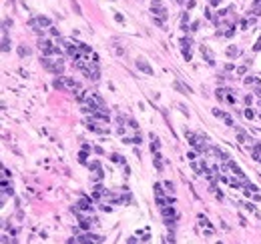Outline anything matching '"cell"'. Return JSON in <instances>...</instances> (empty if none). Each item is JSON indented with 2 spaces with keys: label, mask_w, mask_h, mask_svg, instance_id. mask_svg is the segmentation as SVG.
I'll list each match as a JSON object with an SVG mask.
<instances>
[{
  "label": "cell",
  "mask_w": 261,
  "mask_h": 244,
  "mask_svg": "<svg viewBox=\"0 0 261 244\" xmlns=\"http://www.w3.org/2000/svg\"><path fill=\"white\" fill-rule=\"evenodd\" d=\"M28 24H30L34 30H38V28H42V26H44V28H50V20H48L46 16H36V18H32Z\"/></svg>",
  "instance_id": "obj_1"
},
{
  "label": "cell",
  "mask_w": 261,
  "mask_h": 244,
  "mask_svg": "<svg viewBox=\"0 0 261 244\" xmlns=\"http://www.w3.org/2000/svg\"><path fill=\"white\" fill-rule=\"evenodd\" d=\"M137 68H139L141 72H145L147 76H153V74H155V72H153V68L147 64V60H145V58H137Z\"/></svg>",
  "instance_id": "obj_2"
},
{
  "label": "cell",
  "mask_w": 261,
  "mask_h": 244,
  "mask_svg": "<svg viewBox=\"0 0 261 244\" xmlns=\"http://www.w3.org/2000/svg\"><path fill=\"white\" fill-rule=\"evenodd\" d=\"M90 206H93V200H90V198H80V200H79V204L74 206L73 210H74V212H80V210H88Z\"/></svg>",
  "instance_id": "obj_3"
},
{
  "label": "cell",
  "mask_w": 261,
  "mask_h": 244,
  "mask_svg": "<svg viewBox=\"0 0 261 244\" xmlns=\"http://www.w3.org/2000/svg\"><path fill=\"white\" fill-rule=\"evenodd\" d=\"M52 46H54V44H52V42H50V40H38V48H40V50H42V52H44V54H46V56H48V54H50V50H52Z\"/></svg>",
  "instance_id": "obj_4"
},
{
  "label": "cell",
  "mask_w": 261,
  "mask_h": 244,
  "mask_svg": "<svg viewBox=\"0 0 261 244\" xmlns=\"http://www.w3.org/2000/svg\"><path fill=\"white\" fill-rule=\"evenodd\" d=\"M181 44H183V56H185L187 60H191V40L183 38V40H181Z\"/></svg>",
  "instance_id": "obj_5"
},
{
  "label": "cell",
  "mask_w": 261,
  "mask_h": 244,
  "mask_svg": "<svg viewBox=\"0 0 261 244\" xmlns=\"http://www.w3.org/2000/svg\"><path fill=\"white\" fill-rule=\"evenodd\" d=\"M153 14H157V16H161V18H167V10L161 6L159 0H157V2H153Z\"/></svg>",
  "instance_id": "obj_6"
},
{
  "label": "cell",
  "mask_w": 261,
  "mask_h": 244,
  "mask_svg": "<svg viewBox=\"0 0 261 244\" xmlns=\"http://www.w3.org/2000/svg\"><path fill=\"white\" fill-rule=\"evenodd\" d=\"M213 114L217 116V118H223L227 126H233V118H231V116H227L225 112H221V110H217V108H215V110H213Z\"/></svg>",
  "instance_id": "obj_7"
},
{
  "label": "cell",
  "mask_w": 261,
  "mask_h": 244,
  "mask_svg": "<svg viewBox=\"0 0 261 244\" xmlns=\"http://www.w3.org/2000/svg\"><path fill=\"white\" fill-rule=\"evenodd\" d=\"M201 54L205 56V60H207V64H215V58H213V54H211V50H209L207 46H201Z\"/></svg>",
  "instance_id": "obj_8"
},
{
  "label": "cell",
  "mask_w": 261,
  "mask_h": 244,
  "mask_svg": "<svg viewBox=\"0 0 261 244\" xmlns=\"http://www.w3.org/2000/svg\"><path fill=\"white\" fill-rule=\"evenodd\" d=\"M155 156H153V164L157 166V170L159 172H163V156H161L159 152H153Z\"/></svg>",
  "instance_id": "obj_9"
},
{
  "label": "cell",
  "mask_w": 261,
  "mask_h": 244,
  "mask_svg": "<svg viewBox=\"0 0 261 244\" xmlns=\"http://www.w3.org/2000/svg\"><path fill=\"white\" fill-rule=\"evenodd\" d=\"M62 80H64V86H67V88H70V90H79V84H76L73 78H68V76H62Z\"/></svg>",
  "instance_id": "obj_10"
},
{
  "label": "cell",
  "mask_w": 261,
  "mask_h": 244,
  "mask_svg": "<svg viewBox=\"0 0 261 244\" xmlns=\"http://www.w3.org/2000/svg\"><path fill=\"white\" fill-rule=\"evenodd\" d=\"M173 86H175V90H179L181 94H189V92H191V88H189V86H183V84L179 82V80H177V82H175Z\"/></svg>",
  "instance_id": "obj_11"
},
{
  "label": "cell",
  "mask_w": 261,
  "mask_h": 244,
  "mask_svg": "<svg viewBox=\"0 0 261 244\" xmlns=\"http://www.w3.org/2000/svg\"><path fill=\"white\" fill-rule=\"evenodd\" d=\"M161 212H163V216L167 218V220H171V218L175 216V212H173V208H169V204L165 206V208H161Z\"/></svg>",
  "instance_id": "obj_12"
},
{
  "label": "cell",
  "mask_w": 261,
  "mask_h": 244,
  "mask_svg": "<svg viewBox=\"0 0 261 244\" xmlns=\"http://www.w3.org/2000/svg\"><path fill=\"white\" fill-rule=\"evenodd\" d=\"M151 140H153V142H151V150H153V152H159L161 144H159V140H157V136H155V134H151Z\"/></svg>",
  "instance_id": "obj_13"
},
{
  "label": "cell",
  "mask_w": 261,
  "mask_h": 244,
  "mask_svg": "<svg viewBox=\"0 0 261 244\" xmlns=\"http://www.w3.org/2000/svg\"><path fill=\"white\" fill-rule=\"evenodd\" d=\"M8 44H10V40H8L6 32H2V50H4V52H8V50H10V46H8Z\"/></svg>",
  "instance_id": "obj_14"
},
{
  "label": "cell",
  "mask_w": 261,
  "mask_h": 244,
  "mask_svg": "<svg viewBox=\"0 0 261 244\" xmlns=\"http://www.w3.org/2000/svg\"><path fill=\"white\" fill-rule=\"evenodd\" d=\"M199 224L203 226V228H213V226L209 224V220H207V216H203V214H199Z\"/></svg>",
  "instance_id": "obj_15"
},
{
  "label": "cell",
  "mask_w": 261,
  "mask_h": 244,
  "mask_svg": "<svg viewBox=\"0 0 261 244\" xmlns=\"http://www.w3.org/2000/svg\"><path fill=\"white\" fill-rule=\"evenodd\" d=\"M167 204H169V200L165 196H157V206H159V208H165Z\"/></svg>",
  "instance_id": "obj_16"
},
{
  "label": "cell",
  "mask_w": 261,
  "mask_h": 244,
  "mask_svg": "<svg viewBox=\"0 0 261 244\" xmlns=\"http://www.w3.org/2000/svg\"><path fill=\"white\" fill-rule=\"evenodd\" d=\"M18 54L24 58V56H28V54H30V48H28V46H18Z\"/></svg>",
  "instance_id": "obj_17"
},
{
  "label": "cell",
  "mask_w": 261,
  "mask_h": 244,
  "mask_svg": "<svg viewBox=\"0 0 261 244\" xmlns=\"http://www.w3.org/2000/svg\"><path fill=\"white\" fill-rule=\"evenodd\" d=\"M237 54H239V50H237L235 46H229L227 48V56H231V58H233V56H237Z\"/></svg>",
  "instance_id": "obj_18"
},
{
  "label": "cell",
  "mask_w": 261,
  "mask_h": 244,
  "mask_svg": "<svg viewBox=\"0 0 261 244\" xmlns=\"http://www.w3.org/2000/svg\"><path fill=\"white\" fill-rule=\"evenodd\" d=\"M237 134H239V136H237V138H239V142H247V134H245V132H241V130H237Z\"/></svg>",
  "instance_id": "obj_19"
},
{
  "label": "cell",
  "mask_w": 261,
  "mask_h": 244,
  "mask_svg": "<svg viewBox=\"0 0 261 244\" xmlns=\"http://www.w3.org/2000/svg\"><path fill=\"white\" fill-rule=\"evenodd\" d=\"M153 188H155V194H157V196H163V186L161 184H155Z\"/></svg>",
  "instance_id": "obj_20"
},
{
  "label": "cell",
  "mask_w": 261,
  "mask_h": 244,
  "mask_svg": "<svg viewBox=\"0 0 261 244\" xmlns=\"http://www.w3.org/2000/svg\"><path fill=\"white\" fill-rule=\"evenodd\" d=\"M88 168H90V170H99L100 164H99V162H88Z\"/></svg>",
  "instance_id": "obj_21"
},
{
  "label": "cell",
  "mask_w": 261,
  "mask_h": 244,
  "mask_svg": "<svg viewBox=\"0 0 261 244\" xmlns=\"http://www.w3.org/2000/svg\"><path fill=\"white\" fill-rule=\"evenodd\" d=\"M79 160H80V162H87V152H85V150L79 154Z\"/></svg>",
  "instance_id": "obj_22"
},
{
  "label": "cell",
  "mask_w": 261,
  "mask_h": 244,
  "mask_svg": "<svg viewBox=\"0 0 261 244\" xmlns=\"http://www.w3.org/2000/svg\"><path fill=\"white\" fill-rule=\"evenodd\" d=\"M187 158L189 160H195V158H197V154H195V152H187Z\"/></svg>",
  "instance_id": "obj_23"
},
{
  "label": "cell",
  "mask_w": 261,
  "mask_h": 244,
  "mask_svg": "<svg viewBox=\"0 0 261 244\" xmlns=\"http://www.w3.org/2000/svg\"><path fill=\"white\" fill-rule=\"evenodd\" d=\"M165 188H167L169 192H173V184H171V182H165Z\"/></svg>",
  "instance_id": "obj_24"
},
{
  "label": "cell",
  "mask_w": 261,
  "mask_h": 244,
  "mask_svg": "<svg viewBox=\"0 0 261 244\" xmlns=\"http://www.w3.org/2000/svg\"><path fill=\"white\" fill-rule=\"evenodd\" d=\"M50 34H52V36H58V30H56V28H52V26H50Z\"/></svg>",
  "instance_id": "obj_25"
},
{
  "label": "cell",
  "mask_w": 261,
  "mask_h": 244,
  "mask_svg": "<svg viewBox=\"0 0 261 244\" xmlns=\"http://www.w3.org/2000/svg\"><path fill=\"white\" fill-rule=\"evenodd\" d=\"M209 2H211V4H213V6H217V4H219L221 0H209Z\"/></svg>",
  "instance_id": "obj_26"
},
{
  "label": "cell",
  "mask_w": 261,
  "mask_h": 244,
  "mask_svg": "<svg viewBox=\"0 0 261 244\" xmlns=\"http://www.w3.org/2000/svg\"><path fill=\"white\" fill-rule=\"evenodd\" d=\"M255 94H257V96H261V88H257V90H255Z\"/></svg>",
  "instance_id": "obj_27"
},
{
  "label": "cell",
  "mask_w": 261,
  "mask_h": 244,
  "mask_svg": "<svg viewBox=\"0 0 261 244\" xmlns=\"http://www.w3.org/2000/svg\"><path fill=\"white\" fill-rule=\"evenodd\" d=\"M259 146H261V142H259Z\"/></svg>",
  "instance_id": "obj_28"
}]
</instances>
